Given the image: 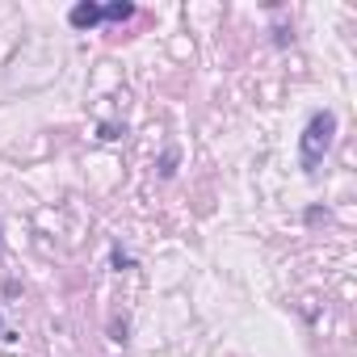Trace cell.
<instances>
[{
    "instance_id": "3957f363",
    "label": "cell",
    "mask_w": 357,
    "mask_h": 357,
    "mask_svg": "<svg viewBox=\"0 0 357 357\" xmlns=\"http://www.w3.org/2000/svg\"><path fill=\"white\" fill-rule=\"evenodd\" d=\"M176 164H181V147H164V155H160V176L168 181V176H176Z\"/></svg>"
},
{
    "instance_id": "5b68a950",
    "label": "cell",
    "mask_w": 357,
    "mask_h": 357,
    "mask_svg": "<svg viewBox=\"0 0 357 357\" xmlns=\"http://www.w3.org/2000/svg\"><path fill=\"white\" fill-rule=\"evenodd\" d=\"M109 261H114V269H130V265H135V261H130L122 248H114V252H109Z\"/></svg>"
},
{
    "instance_id": "277c9868",
    "label": "cell",
    "mask_w": 357,
    "mask_h": 357,
    "mask_svg": "<svg viewBox=\"0 0 357 357\" xmlns=\"http://www.w3.org/2000/svg\"><path fill=\"white\" fill-rule=\"evenodd\" d=\"M135 17V5H126V0H118V5H105L101 9V22H130Z\"/></svg>"
},
{
    "instance_id": "7a4b0ae2",
    "label": "cell",
    "mask_w": 357,
    "mask_h": 357,
    "mask_svg": "<svg viewBox=\"0 0 357 357\" xmlns=\"http://www.w3.org/2000/svg\"><path fill=\"white\" fill-rule=\"evenodd\" d=\"M68 26H72V30H93V26H101V5H93V0H80V5H72Z\"/></svg>"
},
{
    "instance_id": "6da1fadb",
    "label": "cell",
    "mask_w": 357,
    "mask_h": 357,
    "mask_svg": "<svg viewBox=\"0 0 357 357\" xmlns=\"http://www.w3.org/2000/svg\"><path fill=\"white\" fill-rule=\"evenodd\" d=\"M332 139H336V114L332 109H315L298 135V164L303 172H315L324 164V155L332 151Z\"/></svg>"
}]
</instances>
